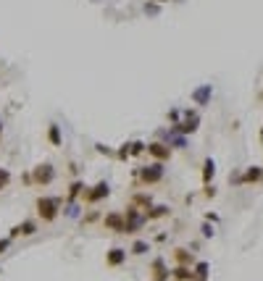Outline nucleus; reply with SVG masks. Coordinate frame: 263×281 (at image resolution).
Instances as JSON below:
<instances>
[{
  "mask_svg": "<svg viewBox=\"0 0 263 281\" xmlns=\"http://www.w3.org/2000/svg\"><path fill=\"white\" fill-rule=\"evenodd\" d=\"M132 174H134L137 184H142V186L161 184L163 176H166V163H161V161H150V163H145V166H140V168H134Z\"/></svg>",
  "mask_w": 263,
  "mask_h": 281,
  "instance_id": "obj_2",
  "label": "nucleus"
},
{
  "mask_svg": "<svg viewBox=\"0 0 263 281\" xmlns=\"http://www.w3.org/2000/svg\"><path fill=\"white\" fill-rule=\"evenodd\" d=\"M142 11H145V16H158V13H161V3H156V0H148V3L142 6Z\"/></svg>",
  "mask_w": 263,
  "mask_h": 281,
  "instance_id": "obj_27",
  "label": "nucleus"
},
{
  "mask_svg": "<svg viewBox=\"0 0 263 281\" xmlns=\"http://www.w3.org/2000/svg\"><path fill=\"white\" fill-rule=\"evenodd\" d=\"M142 155H148V142L134 139V142H132V158H142Z\"/></svg>",
  "mask_w": 263,
  "mask_h": 281,
  "instance_id": "obj_25",
  "label": "nucleus"
},
{
  "mask_svg": "<svg viewBox=\"0 0 263 281\" xmlns=\"http://www.w3.org/2000/svg\"><path fill=\"white\" fill-rule=\"evenodd\" d=\"M200 234H203V239H211V237H213V234H216V231H213L211 221H206L203 226H200Z\"/></svg>",
  "mask_w": 263,
  "mask_h": 281,
  "instance_id": "obj_30",
  "label": "nucleus"
},
{
  "mask_svg": "<svg viewBox=\"0 0 263 281\" xmlns=\"http://www.w3.org/2000/svg\"><path fill=\"white\" fill-rule=\"evenodd\" d=\"M105 197H111V184H108L105 179H100L98 184H92V186H87L84 190V195H82V205H98V202H103Z\"/></svg>",
  "mask_w": 263,
  "mask_h": 281,
  "instance_id": "obj_4",
  "label": "nucleus"
},
{
  "mask_svg": "<svg viewBox=\"0 0 263 281\" xmlns=\"http://www.w3.org/2000/svg\"><path fill=\"white\" fill-rule=\"evenodd\" d=\"M37 231H40L37 221H32V218H26V221H21V224H16V226H11L8 237H11V239H21V237H35Z\"/></svg>",
  "mask_w": 263,
  "mask_h": 281,
  "instance_id": "obj_9",
  "label": "nucleus"
},
{
  "mask_svg": "<svg viewBox=\"0 0 263 281\" xmlns=\"http://www.w3.org/2000/svg\"><path fill=\"white\" fill-rule=\"evenodd\" d=\"M29 176H32V186H50L55 181V166L53 163H37L32 171H29Z\"/></svg>",
  "mask_w": 263,
  "mask_h": 281,
  "instance_id": "obj_5",
  "label": "nucleus"
},
{
  "mask_svg": "<svg viewBox=\"0 0 263 281\" xmlns=\"http://www.w3.org/2000/svg\"><path fill=\"white\" fill-rule=\"evenodd\" d=\"M174 3H182V0H174Z\"/></svg>",
  "mask_w": 263,
  "mask_h": 281,
  "instance_id": "obj_39",
  "label": "nucleus"
},
{
  "mask_svg": "<svg viewBox=\"0 0 263 281\" xmlns=\"http://www.w3.org/2000/svg\"><path fill=\"white\" fill-rule=\"evenodd\" d=\"M174 129H177L179 134H184V137L195 134V132L200 129V113L195 111V108H187V111H182V121L174 123Z\"/></svg>",
  "mask_w": 263,
  "mask_h": 281,
  "instance_id": "obj_6",
  "label": "nucleus"
},
{
  "mask_svg": "<svg viewBox=\"0 0 263 281\" xmlns=\"http://www.w3.org/2000/svg\"><path fill=\"white\" fill-rule=\"evenodd\" d=\"M69 174H71V176H74V179H79V166H76V163H74V161H71V163H69Z\"/></svg>",
  "mask_w": 263,
  "mask_h": 281,
  "instance_id": "obj_34",
  "label": "nucleus"
},
{
  "mask_svg": "<svg viewBox=\"0 0 263 281\" xmlns=\"http://www.w3.org/2000/svg\"><path fill=\"white\" fill-rule=\"evenodd\" d=\"M8 181H11V171L8 168H0V190H6Z\"/></svg>",
  "mask_w": 263,
  "mask_h": 281,
  "instance_id": "obj_29",
  "label": "nucleus"
},
{
  "mask_svg": "<svg viewBox=\"0 0 263 281\" xmlns=\"http://www.w3.org/2000/svg\"><path fill=\"white\" fill-rule=\"evenodd\" d=\"M156 3H161V6H163V3H168V0H156Z\"/></svg>",
  "mask_w": 263,
  "mask_h": 281,
  "instance_id": "obj_36",
  "label": "nucleus"
},
{
  "mask_svg": "<svg viewBox=\"0 0 263 281\" xmlns=\"http://www.w3.org/2000/svg\"><path fill=\"white\" fill-rule=\"evenodd\" d=\"M100 210H87V213H82V218H79V221H82V226H90V224H95V221H100Z\"/></svg>",
  "mask_w": 263,
  "mask_h": 281,
  "instance_id": "obj_26",
  "label": "nucleus"
},
{
  "mask_svg": "<svg viewBox=\"0 0 263 281\" xmlns=\"http://www.w3.org/2000/svg\"><path fill=\"white\" fill-rule=\"evenodd\" d=\"M129 202H132V205H137L140 210H148V208L153 205V195H150V192H134V195L129 197Z\"/></svg>",
  "mask_w": 263,
  "mask_h": 281,
  "instance_id": "obj_20",
  "label": "nucleus"
},
{
  "mask_svg": "<svg viewBox=\"0 0 263 281\" xmlns=\"http://www.w3.org/2000/svg\"><path fill=\"white\" fill-rule=\"evenodd\" d=\"M129 253H132V255H137V258L148 255V253H150V242H148V239H134V242H132V247H129Z\"/></svg>",
  "mask_w": 263,
  "mask_h": 281,
  "instance_id": "obj_23",
  "label": "nucleus"
},
{
  "mask_svg": "<svg viewBox=\"0 0 263 281\" xmlns=\"http://www.w3.org/2000/svg\"><path fill=\"white\" fill-rule=\"evenodd\" d=\"M168 121H171V127H174V123H179L182 121V111H177V108H171V111H168V116H166Z\"/></svg>",
  "mask_w": 263,
  "mask_h": 281,
  "instance_id": "obj_31",
  "label": "nucleus"
},
{
  "mask_svg": "<svg viewBox=\"0 0 263 281\" xmlns=\"http://www.w3.org/2000/svg\"><path fill=\"white\" fill-rule=\"evenodd\" d=\"M132 158V142H121L116 147V161H129Z\"/></svg>",
  "mask_w": 263,
  "mask_h": 281,
  "instance_id": "obj_24",
  "label": "nucleus"
},
{
  "mask_svg": "<svg viewBox=\"0 0 263 281\" xmlns=\"http://www.w3.org/2000/svg\"><path fill=\"white\" fill-rule=\"evenodd\" d=\"M35 210H37V215L42 218L45 224H53L55 218L61 215V210H64V197H58V195H40L35 200Z\"/></svg>",
  "mask_w": 263,
  "mask_h": 281,
  "instance_id": "obj_1",
  "label": "nucleus"
},
{
  "mask_svg": "<svg viewBox=\"0 0 263 281\" xmlns=\"http://www.w3.org/2000/svg\"><path fill=\"white\" fill-rule=\"evenodd\" d=\"M200 179H203V186H206V184H213V179H216V161H213V158H206V161H203Z\"/></svg>",
  "mask_w": 263,
  "mask_h": 281,
  "instance_id": "obj_15",
  "label": "nucleus"
},
{
  "mask_svg": "<svg viewBox=\"0 0 263 281\" xmlns=\"http://www.w3.org/2000/svg\"><path fill=\"white\" fill-rule=\"evenodd\" d=\"M203 197H211V200L216 197V186H213V184H206V186H203Z\"/></svg>",
  "mask_w": 263,
  "mask_h": 281,
  "instance_id": "obj_32",
  "label": "nucleus"
},
{
  "mask_svg": "<svg viewBox=\"0 0 263 281\" xmlns=\"http://www.w3.org/2000/svg\"><path fill=\"white\" fill-rule=\"evenodd\" d=\"M0 137H3V123H0Z\"/></svg>",
  "mask_w": 263,
  "mask_h": 281,
  "instance_id": "obj_37",
  "label": "nucleus"
},
{
  "mask_svg": "<svg viewBox=\"0 0 263 281\" xmlns=\"http://www.w3.org/2000/svg\"><path fill=\"white\" fill-rule=\"evenodd\" d=\"M168 213H171V208H168V205H156V202H153V205L145 210L148 224H150V221H161V218H166Z\"/></svg>",
  "mask_w": 263,
  "mask_h": 281,
  "instance_id": "obj_16",
  "label": "nucleus"
},
{
  "mask_svg": "<svg viewBox=\"0 0 263 281\" xmlns=\"http://www.w3.org/2000/svg\"><path fill=\"white\" fill-rule=\"evenodd\" d=\"M100 224L105 231H111V234H124V210H111V213H105L100 218Z\"/></svg>",
  "mask_w": 263,
  "mask_h": 281,
  "instance_id": "obj_8",
  "label": "nucleus"
},
{
  "mask_svg": "<svg viewBox=\"0 0 263 281\" xmlns=\"http://www.w3.org/2000/svg\"><path fill=\"white\" fill-rule=\"evenodd\" d=\"M148 158L161 161V163H168V161L174 158V150L168 147L166 142H161V139H156V142H148Z\"/></svg>",
  "mask_w": 263,
  "mask_h": 281,
  "instance_id": "obj_7",
  "label": "nucleus"
},
{
  "mask_svg": "<svg viewBox=\"0 0 263 281\" xmlns=\"http://www.w3.org/2000/svg\"><path fill=\"white\" fill-rule=\"evenodd\" d=\"M211 98H213V87L211 84H200L197 89H192V95H190V100L195 103V105H208L211 103Z\"/></svg>",
  "mask_w": 263,
  "mask_h": 281,
  "instance_id": "obj_12",
  "label": "nucleus"
},
{
  "mask_svg": "<svg viewBox=\"0 0 263 281\" xmlns=\"http://www.w3.org/2000/svg\"><path fill=\"white\" fill-rule=\"evenodd\" d=\"M148 226V215L145 210H140L137 205H127V210H124V237H134V234H140L142 229Z\"/></svg>",
  "mask_w": 263,
  "mask_h": 281,
  "instance_id": "obj_3",
  "label": "nucleus"
},
{
  "mask_svg": "<svg viewBox=\"0 0 263 281\" xmlns=\"http://www.w3.org/2000/svg\"><path fill=\"white\" fill-rule=\"evenodd\" d=\"M48 142H50L53 147H61V145H64V132H61V127H58L55 121L48 123Z\"/></svg>",
  "mask_w": 263,
  "mask_h": 281,
  "instance_id": "obj_19",
  "label": "nucleus"
},
{
  "mask_svg": "<svg viewBox=\"0 0 263 281\" xmlns=\"http://www.w3.org/2000/svg\"><path fill=\"white\" fill-rule=\"evenodd\" d=\"M11 242H13L11 237H6V239H0V255H6V253H8V247H11Z\"/></svg>",
  "mask_w": 263,
  "mask_h": 281,
  "instance_id": "obj_33",
  "label": "nucleus"
},
{
  "mask_svg": "<svg viewBox=\"0 0 263 281\" xmlns=\"http://www.w3.org/2000/svg\"><path fill=\"white\" fill-rule=\"evenodd\" d=\"M258 139H260V145H263V127H260V134H258Z\"/></svg>",
  "mask_w": 263,
  "mask_h": 281,
  "instance_id": "obj_35",
  "label": "nucleus"
},
{
  "mask_svg": "<svg viewBox=\"0 0 263 281\" xmlns=\"http://www.w3.org/2000/svg\"><path fill=\"white\" fill-rule=\"evenodd\" d=\"M127 263V249L124 247H111L105 253V265L108 268H119V265H124Z\"/></svg>",
  "mask_w": 263,
  "mask_h": 281,
  "instance_id": "obj_11",
  "label": "nucleus"
},
{
  "mask_svg": "<svg viewBox=\"0 0 263 281\" xmlns=\"http://www.w3.org/2000/svg\"><path fill=\"white\" fill-rule=\"evenodd\" d=\"M148 273H150V281H168V278H171V268L166 265L163 258H153Z\"/></svg>",
  "mask_w": 263,
  "mask_h": 281,
  "instance_id": "obj_10",
  "label": "nucleus"
},
{
  "mask_svg": "<svg viewBox=\"0 0 263 281\" xmlns=\"http://www.w3.org/2000/svg\"><path fill=\"white\" fill-rule=\"evenodd\" d=\"M190 281H197V278H190Z\"/></svg>",
  "mask_w": 263,
  "mask_h": 281,
  "instance_id": "obj_40",
  "label": "nucleus"
},
{
  "mask_svg": "<svg viewBox=\"0 0 263 281\" xmlns=\"http://www.w3.org/2000/svg\"><path fill=\"white\" fill-rule=\"evenodd\" d=\"M260 181H263V179H260Z\"/></svg>",
  "mask_w": 263,
  "mask_h": 281,
  "instance_id": "obj_42",
  "label": "nucleus"
},
{
  "mask_svg": "<svg viewBox=\"0 0 263 281\" xmlns=\"http://www.w3.org/2000/svg\"><path fill=\"white\" fill-rule=\"evenodd\" d=\"M192 271H195V278H197V281H208V276H211V263H206V260H195Z\"/></svg>",
  "mask_w": 263,
  "mask_h": 281,
  "instance_id": "obj_22",
  "label": "nucleus"
},
{
  "mask_svg": "<svg viewBox=\"0 0 263 281\" xmlns=\"http://www.w3.org/2000/svg\"><path fill=\"white\" fill-rule=\"evenodd\" d=\"M0 273H3V271H0Z\"/></svg>",
  "mask_w": 263,
  "mask_h": 281,
  "instance_id": "obj_41",
  "label": "nucleus"
},
{
  "mask_svg": "<svg viewBox=\"0 0 263 281\" xmlns=\"http://www.w3.org/2000/svg\"><path fill=\"white\" fill-rule=\"evenodd\" d=\"M258 100H263V92H260V95H258Z\"/></svg>",
  "mask_w": 263,
  "mask_h": 281,
  "instance_id": "obj_38",
  "label": "nucleus"
},
{
  "mask_svg": "<svg viewBox=\"0 0 263 281\" xmlns=\"http://www.w3.org/2000/svg\"><path fill=\"white\" fill-rule=\"evenodd\" d=\"M171 255H174V263H177V265H195V255L190 253L187 247H177Z\"/></svg>",
  "mask_w": 263,
  "mask_h": 281,
  "instance_id": "obj_18",
  "label": "nucleus"
},
{
  "mask_svg": "<svg viewBox=\"0 0 263 281\" xmlns=\"http://www.w3.org/2000/svg\"><path fill=\"white\" fill-rule=\"evenodd\" d=\"M95 152H98V155H105V158H116V150L108 147V145H103V142H95Z\"/></svg>",
  "mask_w": 263,
  "mask_h": 281,
  "instance_id": "obj_28",
  "label": "nucleus"
},
{
  "mask_svg": "<svg viewBox=\"0 0 263 281\" xmlns=\"http://www.w3.org/2000/svg\"><path fill=\"white\" fill-rule=\"evenodd\" d=\"M82 200H64V215H69V218H82Z\"/></svg>",
  "mask_w": 263,
  "mask_h": 281,
  "instance_id": "obj_17",
  "label": "nucleus"
},
{
  "mask_svg": "<svg viewBox=\"0 0 263 281\" xmlns=\"http://www.w3.org/2000/svg\"><path fill=\"white\" fill-rule=\"evenodd\" d=\"M171 278H177V281H190V278H195L192 265H174V268H171Z\"/></svg>",
  "mask_w": 263,
  "mask_h": 281,
  "instance_id": "obj_21",
  "label": "nucleus"
},
{
  "mask_svg": "<svg viewBox=\"0 0 263 281\" xmlns=\"http://www.w3.org/2000/svg\"><path fill=\"white\" fill-rule=\"evenodd\" d=\"M84 190H87L84 179H74V181L69 184V190H66V197H64V200H82Z\"/></svg>",
  "mask_w": 263,
  "mask_h": 281,
  "instance_id": "obj_14",
  "label": "nucleus"
},
{
  "mask_svg": "<svg viewBox=\"0 0 263 281\" xmlns=\"http://www.w3.org/2000/svg\"><path fill=\"white\" fill-rule=\"evenodd\" d=\"M263 179V166H247L245 171H242V186L245 184H255V181H260Z\"/></svg>",
  "mask_w": 263,
  "mask_h": 281,
  "instance_id": "obj_13",
  "label": "nucleus"
}]
</instances>
